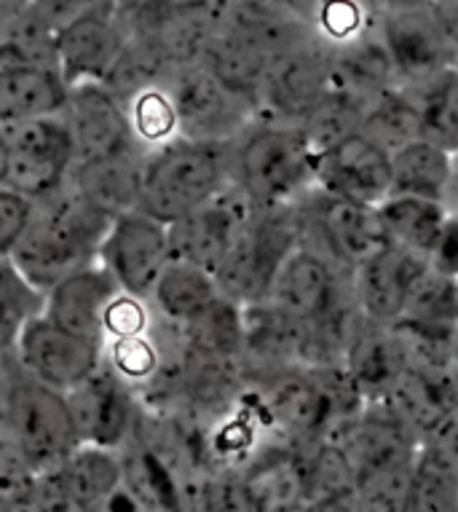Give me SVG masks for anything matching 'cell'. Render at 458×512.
Here are the masks:
<instances>
[{
    "label": "cell",
    "instance_id": "obj_20",
    "mask_svg": "<svg viewBox=\"0 0 458 512\" xmlns=\"http://www.w3.org/2000/svg\"><path fill=\"white\" fill-rule=\"evenodd\" d=\"M330 89L327 46L322 41L271 57L266 86L260 97V116L298 126L306 113Z\"/></svg>",
    "mask_w": 458,
    "mask_h": 512
},
{
    "label": "cell",
    "instance_id": "obj_49",
    "mask_svg": "<svg viewBox=\"0 0 458 512\" xmlns=\"http://www.w3.org/2000/svg\"><path fill=\"white\" fill-rule=\"evenodd\" d=\"M373 6L375 14H389V11H405V9H421L429 6L432 0H367Z\"/></svg>",
    "mask_w": 458,
    "mask_h": 512
},
{
    "label": "cell",
    "instance_id": "obj_2",
    "mask_svg": "<svg viewBox=\"0 0 458 512\" xmlns=\"http://www.w3.org/2000/svg\"><path fill=\"white\" fill-rule=\"evenodd\" d=\"M113 215L67 185L62 194L41 202L33 226L6 255L33 285L49 293L59 279L100 261Z\"/></svg>",
    "mask_w": 458,
    "mask_h": 512
},
{
    "label": "cell",
    "instance_id": "obj_48",
    "mask_svg": "<svg viewBox=\"0 0 458 512\" xmlns=\"http://www.w3.org/2000/svg\"><path fill=\"white\" fill-rule=\"evenodd\" d=\"M429 6H432L434 19L440 22L442 33L448 35V41L458 51V0H432Z\"/></svg>",
    "mask_w": 458,
    "mask_h": 512
},
{
    "label": "cell",
    "instance_id": "obj_8",
    "mask_svg": "<svg viewBox=\"0 0 458 512\" xmlns=\"http://www.w3.org/2000/svg\"><path fill=\"white\" fill-rule=\"evenodd\" d=\"M306 242V228L295 207L255 210L236 239L234 250L217 271V282L236 303L268 301L274 293L276 277L292 252Z\"/></svg>",
    "mask_w": 458,
    "mask_h": 512
},
{
    "label": "cell",
    "instance_id": "obj_40",
    "mask_svg": "<svg viewBox=\"0 0 458 512\" xmlns=\"http://www.w3.org/2000/svg\"><path fill=\"white\" fill-rule=\"evenodd\" d=\"M421 110L424 137L442 145L453 156L458 153V68L434 73L421 84H408Z\"/></svg>",
    "mask_w": 458,
    "mask_h": 512
},
{
    "label": "cell",
    "instance_id": "obj_19",
    "mask_svg": "<svg viewBox=\"0 0 458 512\" xmlns=\"http://www.w3.org/2000/svg\"><path fill=\"white\" fill-rule=\"evenodd\" d=\"M81 443L124 451L140 419V395L116 370L102 365L89 381L67 392Z\"/></svg>",
    "mask_w": 458,
    "mask_h": 512
},
{
    "label": "cell",
    "instance_id": "obj_33",
    "mask_svg": "<svg viewBox=\"0 0 458 512\" xmlns=\"http://www.w3.org/2000/svg\"><path fill=\"white\" fill-rule=\"evenodd\" d=\"M378 210L394 244H405L410 250L424 252L432 261L453 226V212L448 202L389 196L384 204H378Z\"/></svg>",
    "mask_w": 458,
    "mask_h": 512
},
{
    "label": "cell",
    "instance_id": "obj_47",
    "mask_svg": "<svg viewBox=\"0 0 458 512\" xmlns=\"http://www.w3.org/2000/svg\"><path fill=\"white\" fill-rule=\"evenodd\" d=\"M94 0H33V6L41 11L43 17H49L54 25H65L73 17H78L81 11L89 9Z\"/></svg>",
    "mask_w": 458,
    "mask_h": 512
},
{
    "label": "cell",
    "instance_id": "obj_53",
    "mask_svg": "<svg viewBox=\"0 0 458 512\" xmlns=\"http://www.w3.org/2000/svg\"><path fill=\"white\" fill-rule=\"evenodd\" d=\"M453 196H458V153H456V194Z\"/></svg>",
    "mask_w": 458,
    "mask_h": 512
},
{
    "label": "cell",
    "instance_id": "obj_12",
    "mask_svg": "<svg viewBox=\"0 0 458 512\" xmlns=\"http://www.w3.org/2000/svg\"><path fill=\"white\" fill-rule=\"evenodd\" d=\"M124 488V454L81 443L54 470L41 472L33 512H75L108 507Z\"/></svg>",
    "mask_w": 458,
    "mask_h": 512
},
{
    "label": "cell",
    "instance_id": "obj_34",
    "mask_svg": "<svg viewBox=\"0 0 458 512\" xmlns=\"http://www.w3.org/2000/svg\"><path fill=\"white\" fill-rule=\"evenodd\" d=\"M220 295H223V290H220L217 274L201 269L196 263L172 258L161 279L156 282L150 303H153V309L159 311V317H164L177 328H183Z\"/></svg>",
    "mask_w": 458,
    "mask_h": 512
},
{
    "label": "cell",
    "instance_id": "obj_13",
    "mask_svg": "<svg viewBox=\"0 0 458 512\" xmlns=\"http://www.w3.org/2000/svg\"><path fill=\"white\" fill-rule=\"evenodd\" d=\"M3 354H11L27 373L41 378L43 384L59 392H70L105 365V341L75 336L41 314L19 330L14 349Z\"/></svg>",
    "mask_w": 458,
    "mask_h": 512
},
{
    "label": "cell",
    "instance_id": "obj_23",
    "mask_svg": "<svg viewBox=\"0 0 458 512\" xmlns=\"http://www.w3.org/2000/svg\"><path fill=\"white\" fill-rule=\"evenodd\" d=\"M306 322L292 317L279 303L268 301L244 306V373L247 381L274 376L287 368H303Z\"/></svg>",
    "mask_w": 458,
    "mask_h": 512
},
{
    "label": "cell",
    "instance_id": "obj_44",
    "mask_svg": "<svg viewBox=\"0 0 458 512\" xmlns=\"http://www.w3.org/2000/svg\"><path fill=\"white\" fill-rule=\"evenodd\" d=\"M375 22L378 14L367 0H322L314 17V30L325 46H341L370 33Z\"/></svg>",
    "mask_w": 458,
    "mask_h": 512
},
{
    "label": "cell",
    "instance_id": "obj_50",
    "mask_svg": "<svg viewBox=\"0 0 458 512\" xmlns=\"http://www.w3.org/2000/svg\"><path fill=\"white\" fill-rule=\"evenodd\" d=\"M434 443H440L450 454V459L458 464V419H453L448 427L442 429L440 435L434 437Z\"/></svg>",
    "mask_w": 458,
    "mask_h": 512
},
{
    "label": "cell",
    "instance_id": "obj_17",
    "mask_svg": "<svg viewBox=\"0 0 458 512\" xmlns=\"http://www.w3.org/2000/svg\"><path fill=\"white\" fill-rule=\"evenodd\" d=\"M314 188L335 199L378 207L392 196V153L362 129L317 153Z\"/></svg>",
    "mask_w": 458,
    "mask_h": 512
},
{
    "label": "cell",
    "instance_id": "obj_18",
    "mask_svg": "<svg viewBox=\"0 0 458 512\" xmlns=\"http://www.w3.org/2000/svg\"><path fill=\"white\" fill-rule=\"evenodd\" d=\"M271 301L309 325L354 301L351 271L311 242H303L279 271Z\"/></svg>",
    "mask_w": 458,
    "mask_h": 512
},
{
    "label": "cell",
    "instance_id": "obj_30",
    "mask_svg": "<svg viewBox=\"0 0 458 512\" xmlns=\"http://www.w3.org/2000/svg\"><path fill=\"white\" fill-rule=\"evenodd\" d=\"M456 194V156L432 140H413L392 153V196L448 202Z\"/></svg>",
    "mask_w": 458,
    "mask_h": 512
},
{
    "label": "cell",
    "instance_id": "obj_22",
    "mask_svg": "<svg viewBox=\"0 0 458 512\" xmlns=\"http://www.w3.org/2000/svg\"><path fill=\"white\" fill-rule=\"evenodd\" d=\"M375 27L389 49L400 84H421L456 65V49L434 19L432 6L378 14Z\"/></svg>",
    "mask_w": 458,
    "mask_h": 512
},
{
    "label": "cell",
    "instance_id": "obj_26",
    "mask_svg": "<svg viewBox=\"0 0 458 512\" xmlns=\"http://www.w3.org/2000/svg\"><path fill=\"white\" fill-rule=\"evenodd\" d=\"M148 153V148L137 145L129 151L78 161L70 175V188L113 218L140 210Z\"/></svg>",
    "mask_w": 458,
    "mask_h": 512
},
{
    "label": "cell",
    "instance_id": "obj_7",
    "mask_svg": "<svg viewBox=\"0 0 458 512\" xmlns=\"http://www.w3.org/2000/svg\"><path fill=\"white\" fill-rule=\"evenodd\" d=\"M75 143L65 116L0 124V188L49 202L70 185Z\"/></svg>",
    "mask_w": 458,
    "mask_h": 512
},
{
    "label": "cell",
    "instance_id": "obj_42",
    "mask_svg": "<svg viewBox=\"0 0 458 512\" xmlns=\"http://www.w3.org/2000/svg\"><path fill=\"white\" fill-rule=\"evenodd\" d=\"M0 309H3V352H9L17 344L19 330L27 322L41 317L46 311V290L33 285L22 271L14 266L11 258L3 255V271H0Z\"/></svg>",
    "mask_w": 458,
    "mask_h": 512
},
{
    "label": "cell",
    "instance_id": "obj_24",
    "mask_svg": "<svg viewBox=\"0 0 458 512\" xmlns=\"http://www.w3.org/2000/svg\"><path fill=\"white\" fill-rule=\"evenodd\" d=\"M217 25L268 57L319 41L314 22L284 0H225Z\"/></svg>",
    "mask_w": 458,
    "mask_h": 512
},
{
    "label": "cell",
    "instance_id": "obj_46",
    "mask_svg": "<svg viewBox=\"0 0 458 512\" xmlns=\"http://www.w3.org/2000/svg\"><path fill=\"white\" fill-rule=\"evenodd\" d=\"M41 210V202H35L30 196L0 188V252L9 255L27 228L33 226L35 215Z\"/></svg>",
    "mask_w": 458,
    "mask_h": 512
},
{
    "label": "cell",
    "instance_id": "obj_54",
    "mask_svg": "<svg viewBox=\"0 0 458 512\" xmlns=\"http://www.w3.org/2000/svg\"><path fill=\"white\" fill-rule=\"evenodd\" d=\"M456 68H458V51H456Z\"/></svg>",
    "mask_w": 458,
    "mask_h": 512
},
{
    "label": "cell",
    "instance_id": "obj_39",
    "mask_svg": "<svg viewBox=\"0 0 458 512\" xmlns=\"http://www.w3.org/2000/svg\"><path fill=\"white\" fill-rule=\"evenodd\" d=\"M185 344L199 352L242 360L244 352V306L228 295H220L207 309L183 325Z\"/></svg>",
    "mask_w": 458,
    "mask_h": 512
},
{
    "label": "cell",
    "instance_id": "obj_14",
    "mask_svg": "<svg viewBox=\"0 0 458 512\" xmlns=\"http://www.w3.org/2000/svg\"><path fill=\"white\" fill-rule=\"evenodd\" d=\"M100 261L108 266L124 293L150 298L172 261L169 223L153 218L145 210L118 215L102 242Z\"/></svg>",
    "mask_w": 458,
    "mask_h": 512
},
{
    "label": "cell",
    "instance_id": "obj_43",
    "mask_svg": "<svg viewBox=\"0 0 458 512\" xmlns=\"http://www.w3.org/2000/svg\"><path fill=\"white\" fill-rule=\"evenodd\" d=\"M129 110V121H132L134 137L140 140L148 151L169 143L180 135V124H177V110L172 102L167 84H156L142 89L134 97L124 102Z\"/></svg>",
    "mask_w": 458,
    "mask_h": 512
},
{
    "label": "cell",
    "instance_id": "obj_28",
    "mask_svg": "<svg viewBox=\"0 0 458 512\" xmlns=\"http://www.w3.org/2000/svg\"><path fill=\"white\" fill-rule=\"evenodd\" d=\"M327 65H330V89L351 94L362 102L375 100L389 86L400 84L389 49L378 35V27L341 46H327Z\"/></svg>",
    "mask_w": 458,
    "mask_h": 512
},
{
    "label": "cell",
    "instance_id": "obj_5",
    "mask_svg": "<svg viewBox=\"0 0 458 512\" xmlns=\"http://www.w3.org/2000/svg\"><path fill=\"white\" fill-rule=\"evenodd\" d=\"M3 437L38 472L54 470L81 445L67 392L43 384L3 354Z\"/></svg>",
    "mask_w": 458,
    "mask_h": 512
},
{
    "label": "cell",
    "instance_id": "obj_45",
    "mask_svg": "<svg viewBox=\"0 0 458 512\" xmlns=\"http://www.w3.org/2000/svg\"><path fill=\"white\" fill-rule=\"evenodd\" d=\"M156 319L159 314L153 309L150 298H140V295L121 290L105 311V341L148 333Z\"/></svg>",
    "mask_w": 458,
    "mask_h": 512
},
{
    "label": "cell",
    "instance_id": "obj_52",
    "mask_svg": "<svg viewBox=\"0 0 458 512\" xmlns=\"http://www.w3.org/2000/svg\"><path fill=\"white\" fill-rule=\"evenodd\" d=\"M33 6V0H0V19L17 17L19 11H25Z\"/></svg>",
    "mask_w": 458,
    "mask_h": 512
},
{
    "label": "cell",
    "instance_id": "obj_21",
    "mask_svg": "<svg viewBox=\"0 0 458 512\" xmlns=\"http://www.w3.org/2000/svg\"><path fill=\"white\" fill-rule=\"evenodd\" d=\"M62 116L73 135L75 164L142 145L134 137L124 100L105 81H81L70 86V100Z\"/></svg>",
    "mask_w": 458,
    "mask_h": 512
},
{
    "label": "cell",
    "instance_id": "obj_38",
    "mask_svg": "<svg viewBox=\"0 0 458 512\" xmlns=\"http://www.w3.org/2000/svg\"><path fill=\"white\" fill-rule=\"evenodd\" d=\"M408 510H458V464L434 440L418 448L410 472Z\"/></svg>",
    "mask_w": 458,
    "mask_h": 512
},
{
    "label": "cell",
    "instance_id": "obj_10",
    "mask_svg": "<svg viewBox=\"0 0 458 512\" xmlns=\"http://www.w3.org/2000/svg\"><path fill=\"white\" fill-rule=\"evenodd\" d=\"M177 110L180 135L199 143H234L258 118V110L244 102L223 81H217L201 62L177 68L167 81Z\"/></svg>",
    "mask_w": 458,
    "mask_h": 512
},
{
    "label": "cell",
    "instance_id": "obj_32",
    "mask_svg": "<svg viewBox=\"0 0 458 512\" xmlns=\"http://www.w3.org/2000/svg\"><path fill=\"white\" fill-rule=\"evenodd\" d=\"M199 62L217 81H223L231 92L239 94L244 102H250L260 116V97H263L268 65H271L268 54L244 43L236 35L225 33L223 27L217 25L215 35L209 38Z\"/></svg>",
    "mask_w": 458,
    "mask_h": 512
},
{
    "label": "cell",
    "instance_id": "obj_27",
    "mask_svg": "<svg viewBox=\"0 0 458 512\" xmlns=\"http://www.w3.org/2000/svg\"><path fill=\"white\" fill-rule=\"evenodd\" d=\"M303 510H343L359 507L357 475L333 437L295 443Z\"/></svg>",
    "mask_w": 458,
    "mask_h": 512
},
{
    "label": "cell",
    "instance_id": "obj_35",
    "mask_svg": "<svg viewBox=\"0 0 458 512\" xmlns=\"http://www.w3.org/2000/svg\"><path fill=\"white\" fill-rule=\"evenodd\" d=\"M0 68H59V25L35 6L0 19Z\"/></svg>",
    "mask_w": 458,
    "mask_h": 512
},
{
    "label": "cell",
    "instance_id": "obj_4",
    "mask_svg": "<svg viewBox=\"0 0 458 512\" xmlns=\"http://www.w3.org/2000/svg\"><path fill=\"white\" fill-rule=\"evenodd\" d=\"M252 405L279 440L309 443L327 437L346 416L365 408V400L343 368H287L252 381Z\"/></svg>",
    "mask_w": 458,
    "mask_h": 512
},
{
    "label": "cell",
    "instance_id": "obj_51",
    "mask_svg": "<svg viewBox=\"0 0 458 512\" xmlns=\"http://www.w3.org/2000/svg\"><path fill=\"white\" fill-rule=\"evenodd\" d=\"M290 9H295L300 14V17H306L309 22H314V17H317L319 6H322V0H284Z\"/></svg>",
    "mask_w": 458,
    "mask_h": 512
},
{
    "label": "cell",
    "instance_id": "obj_9",
    "mask_svg": "<svg viewBox=\"0 0 458 512\" xmlns=\"http://www.w3.org/2000/svg\"><path fill=\"white\" fill-rule=\"evenodd\" d=\"M298 210L306 228V242L327 252L346 271H354L370 255L394 244L381 210L370 204L335 199L314 188L298 204Z\"/></svg>",
    "mask_w": 458,
    "mask_h": 512
},
{
    "label": "cell",
    "instance_id": "obj_1",
    "mask_svg": "<svg viewBox=\"0 0 458 512\" xmlns=\"http://www.w3.org/2000/svg\"><path fill=\"white\" fill-rule=\"evenodd\" d=\"M357 475L359 507L408 510L410 472L421 437L389 403H367L330 432Z\"/></svg>",
    "mask_w": 458,
    "mask_h": 512
},
{
    "label": "cell",
    "instance_id": "obj_25",
    "mask_svg": "<svg viewBox=\"0 0 458 512\" xmlns=\"http://www.w3.org/2000/svg\"><path fill=\"white\" fill-rule=\"evenodd\" d=\"M121 293L116 277L102 261L67 274L46 293V317L75 336L105 341V311Z\"/></svg>",
    "mask_w": 458,
    "mask_h": 512
},
{
    "label": "cell",
    "instance_id": "obj_29",
    "mask_svg": "<svg viewBox=\"0 0 458 512\" xmlns=\"http://www.w3.org/2000/svg\"><path fill=\"white\" fill-rule=\"evenodd\" d=\"M70 84L59 68H0V124L62 116Z\"/></svg>",
    "mask_w": 458,
    "mask_h": 512
},
{
    "label": "cell",
    "instance_id": "obj_16",
    "mask_svg": "<svg viewBox=\"0 0 458 512\" xmlns=\"http://www.w3.org/2000/svg\"><path fill=\"white\" fill-rule=\"evenodd\" d=\"M129 43V25L118 0H94L59 27V70L67 84L105 81Z\"/></svg>",
    "mask_w": 458,
    "mask_h": 512
},
{
    "label": "cell",
    "instance_id": "obj_41",
    "mask_svg": "<svg viewBox=\"0 0 458 512\" xmlns=\"http://www.w3.org/2000/svg\"><path fill=\"white\" fill-rule=\"evenodd\" d=\"M367 102L357 100L338 89H327L325 97L306 113L300 121V132L306 135L309 145L317 153L333 148L346 137L357 135L365 129Z\"/></svg>",
    "mask_w": 458,
    "mask_h": 512
},
{
    "label": "cell",
    "instance_id": "obj_37",
    "mask_svg": "<svg viewBox=\"0 0 458 512\" xmlns=\"http://www.w3.org/2000/svg\"><path fill=\"white\" fill-rule=\"evenodd\" d=\"M365 132L389 153L424 137L421 110L408 84H394L367 102Z\"/></svg>",
    "mask_w": 458,
    "mask_h": 512
},
{
    "label": "cell",
    "instance_id": "obj_36",
    "mask_svg": "<svg viewBox=\"0 0 458 512\" xmlns=\"http://www.w3.org/2000/svg\"><path fill=\"white\" fill-rule=\"evenodd\" d=\"M124 488L145 510H172L183 504L180 478L172 462L150 445H126L124 451Z\"/></svg>",
    "mask_w": 458,
    "mask_h": 512
},
{
    "label": "cell",
    "instance_id": "obj_3",
    "mask_svg": "<svg viewBox=\"0 0 458 512\" xmlns=\"http://www.w3.org/2000/svg\"><path fill=\"white\" fill-rule=\"evenodd\" d=\"M317 151L300 126L255 118L231 143V183L255 210L295 207L314 191Z\"/></svg>",
    "mask_w": 458,
    "mask_h": 512
},
{
    "label": "cell",
    "instance_id": "obj_6",
    "mask_svg": "<svg viewBox=\"0 0 458 512\" xmlns=\"http://www.w3.org/2000/svg\"><path fill=\"white\" fill-rule=\"evenodd\" d=\"M231 185V143L177 135L148 153L140 210L175 223Z\"/></svg>",
    "mask_w": 458,
    "mask_h": 512
},
{
    "label": "cell",
    "instance_id": "obj_15",
    "mask_svg": "<svg viewBox=\"0 0 458 512\" xmlns=\"http://www.w3.org/2000/svg\"><path fill=\"white\" fill-rule=\"evenodd\" d=\"M252 212L255 207L250 199L231 183L215 199L169 223L172 258L196 263L201 269L217 274L234 250L236 239L252 218Z\"/></svg>",
    "mask_w": 458,
    "mask_h": 512
},
{
    "label": "cell",
    "instance_id": "obj_11",
    "mask_svg": "<svg viewBox=\"0 0 458 512\" xmlns=\"http://www.w3.org/2000/svg\"><path fill=\"white\" fill-rule=\"evenodd\" d=\"M432 269L434 261L429 255L405 244H389L370 255L351 271V287L362 317L381 328L397 325L408 317L418 287L424 285Z\"/></svg>",
    "mask_w": 458,
    "mask_h": 512
},
{
    "label": "cell",
    "instance_id": "obj_31",
    "mask_svg": "<svg viewBox=\"0 0 458 512\" xmlns=\"http://www.w3.org/2000/svg\"><path fill=\"white\" fill-rule=\"evenodd\" d=\"M402 368H405V360H402L400 344H397L392 328H381L365 319L357 344L351 346L349 360L343 365L365 405L386 403Z\"/></svg>",
    "mask_w": 458,
    "mask_h": 512
}]
</instances>
